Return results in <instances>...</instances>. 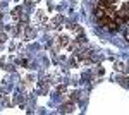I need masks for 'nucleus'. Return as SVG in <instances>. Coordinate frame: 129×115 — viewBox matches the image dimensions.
Instances as JSON below:
<instances>
[{
    "mask_svg": "<svg viewBox=\"0 0 129 115\" xmlns=\"http://www.w3.org/2000/svg\"><path fill=\"white\" fill-rule=\"evenodd\" d=\"M100 2H103L105 5H112L114 2H117V0H100Z\"/></svg>",
    "mask_w": 129,
    "mask_h": 115,
    "instance_id": "f257e3e1",
    "label": "nucleus"
}]
</instances>
